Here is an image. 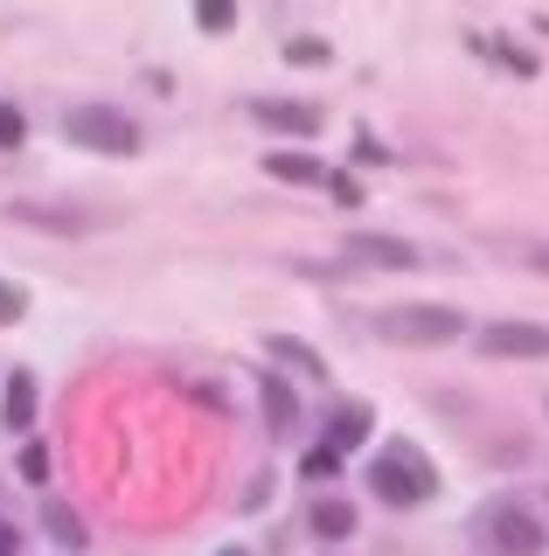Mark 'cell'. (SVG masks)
Instances as JSON below:
<instances>
[{"mask_svg":"<svg viewBox=\"0 0 549 556\" xmlns=\"http://www.w3.org/2000/svg\"><path fill=\"white\" fill-rule=\"evenodd\" d=\"M0 425H8V431H28V425H36V376H28V369H14V376H8V404H0Z\"/></svg>","mask_w":549,"mask_h":556,"instance_id":"30bf717a","label":"cell"},{"mask_svg":"<svg viewBox=\"0 0 549 556\" xmlns=\"http://www.w3.org/2000/svg\"><path fill=\"white\" fill-rule=\"evenodd\" d=\"M285 56H293V63H328V42H314V35H299V42L285 49Z\"/></svg>","mask_w":549,"mask_h":556,"instance_id":"44dd1931","label":"cell"},{"mask_svg":"<svg viewBox=\"0 0 549 556\" xmlns=\"http://www.w3.org/2000/svg\"><path fill=\"white\" fill-rule=\"evenodd\" d=\"M22 549V535H14V521H0V556H14Z\"/></svg>","mask_w":549,"mask_h":556,"instance_id":"603a6c76","label":"cell"},{"mask_svg":"<svg viewBox=\"0 0 549 556\" xmlns=\"http://www.w3.org/2000/svg\"><path fill=\"white\" fill-rule=\"evenodd\" d=\"M271 181H285V188H328V167L314 161V153H271Z\"/></svg>","mask_w":549,"mask_h":556,"instance_id":"7c38bea8","label":"cell"},{"mask_svg":"<svg viewBox=\"0 0 549 556\" xmlns=\"http://www.w3.org/2000/svg\"><path fill=\"white\" fill-rule=\"evenodd\" d=\"M375 334L404 341V348H445V341L467 334V313L438 306V300H410V306H383V313H375Z\"/></svg>","mask_w":549,"mask_h":556,"instance_id":"6da1fadb","label":"cell"},{"mask_svg":"<svg viewBox=\"0 0 549 556\" xmlns=\"http://www.w3.org/2000/svg\"><path fill=\"white\" fill-rule=\"evenodd\" d=\"M216 556H251V549H216Z\"/></svg>","mask_w":549,"mask_h":556,"instance_id":"cb8c5ba5","label":"cell"},{"mask_svg":"<svg viewBox=\"0 0 549 556\" xmlns=\"http://www.w3.org/2000/svg\"><path fill=\"white\" fill-rule=\"evenodd\" d=\"M432 486H438V473L410 445H383L369 459V494H383L390 508H418V501H432Z\"/></svg>","mask_w":549,"mask_h":556,"instance_id":"7a4b0ae2","label":"cell"},{"mask_svg":"<svg viewBox=\"0 0 549 556\" xmlns=\"http://www.w3.org/2000/svg\"><path fill=\"white\" fill-rule=\"evenodd\" d=\"M14 466H22L28 486H42L49 480V445H22V459H14Z\"/></svg>","mask_w":549,"mask_h":556,"instance_id":"ac0fdd59","label":"cell"},{"mask_svg":"<svg viewBox=\"0 0 549 556\" xmlns=\"http://www.w3.org/2000/svg\"><path fill=\"white\" fill-rule=\"evenodd\" d=\"M480 535L494 543V556H542V543H549V529L522 508V501H501V508L480 521Z\"/></svg>","mask_w":549,"mask_h":556,"instance_id":"277c9868","label":"cell"},{"mask_svg":"<svg viewBox=\"0 0 549 556\" xmlns=\"http://www.w3.org/2000/svg\"><path fill=\"white\" fill-rule=\"evenodd\" d=\"M22 313H28V292L0 278V327H14V320H22Z\"/></svg>","mask_w":549,"mask_h":556,"instance_id":"d6986e66","label":"cell"},{"mask_svg":"<svg viewBox=\"0 0 549 556\" xmlns=\"http://www.w3.org/2000/svg\"><path fill=\"white\" fill-rule=\"evenodd\" d=\"M265 417H271V425H293V390H285V382H265Z\"/></svg>","mask_w":549,"mask_h":556,"instance_id":"e0dca14e","label":"cell"},{"mask_svg":"<svg viewBox=\"0 0 549 556\" xmlns=\"http://www.w3.org/2000/svg\"><path fill=\"white\" fill-rule=\"evenodd\" d=\"M28 139V118H22V104H8L0 98V153H14Z\"/></svg>","mask_w":549,"mask_h":556,"instance_id":"2e32d148","label":"cell"},{"mask_svg":"<svg viewBox=\"0 0 549 556\" xmlns=\"http://www.w3.org/2000/svg\"><path fill=\"white\" fill-rule=\"evenodd\" d=\"M8 216L14 223H36V230H63V237H84V230H91V216H84V208H49V202H14Z\"/></svg>","mask_w":549,"mask_h":556,"instance_id":"ba28073f","label":"cell"},{"mask_svg":"<svg viewBox=\"0 0 549 556\" xmlns=\"http://www.w3.org/2000/svg\"><path fill=\"white\" fill-rule=\"evenodd\" d=\"M334 466H341V459H334V452H328V445H320V452H306V480H320V473H334Z\"/></svg>","mask_w":549,"mask_h":556,"instance_id":"7402d4cb","label":"cell"},{"mask_svg":"<svg viewBox=\"0 0 549 556\" xmlns=\"http://www.w3.org/2000/svg\"><path fill=\"white\" fill-rule=\"evenodd\" d=\"M271 355H279V362H293V369H299V376H314V382L328 376V362H320L314 348H299L293 334H271Z\"/></svg>","mask_w":549,"mask_h":556,"instance_id":"5bb4252c","label":"cell"},{"mask_svg":"<svg viewBox=\"0 0 549 556\" xmlns=\"http://www.w3.org/2000/svg\"><path fill=\"white\" fill-rule=\"evenodd\" d=\"M314 535H320V543L355 535V508H348V501H320V508H314Z\"/></svg>","mask_w":549,"mask_h":556,"instance_id":"4fadbf2b","label":"cell"},{"mask_svg":"<svg viewBox=\"0 0 549 556\" xmlns=\"http://www.w3.org/2000/svg\"><path fill=\"white\" fill-rule=\"evenodd\" d=\"M494 56H501L514 77H536V56H528V49H514V42H494Z\"/></svg>","mask_w":549,"mask_h":556,"instance_id":"ffe728a7","label":"cell"},{"mask_svg":"<svg viewBox=\"0 0 549 556\" xmlns=\"http://www.w3.org/2000/svg\"><path fill=\"white\" fill-rule=\"evenodd\" d=\"M195 28L202 35H230L237 28V0H195Z\"/></svg>","mask_w":549,"mask_h":556,"instance_id":"9a60e30c","label":"cell"},{"mask_svg":"<svg viewBox=\"0 0 549 556\" xmlns=\"http://www.w3.org/2000/svg\"><path fill=\"white\" fill-rule=\"evenodd\" d=\"M369 425H375L369 404H341V410H334V425H328V452H334V459H341V452H355V445L369 439Z\"/></svg>","mask_w":549,"mask_h":556,"instance_id":"8fae6325","label":"cell"},{"mask_svg":"<svg viewBox=\"0 0 549 556\" xmlns=\"http://www.w3.org/2000/svg\"><path fill=\"white\" fill-rule=\"evenodd\" d=\"M480 355H487V362H542L549 355V327H536V320H494V327H480Z\"/></svg>","mask_w":549,"mask_h":556,"instance_id":"5b68a950","label":"cell"},{"mask_svg":"<svg viewBox=\"0 0 549 556\" xmlns=\"http://www.w3.org/2000/svg\"><path fill=\"white\" fill-rule=\"evenodd\" d=\"M251 118L265 132H285V139H314L320 132V112H314V104H299V98H265V104H251Z\"/></svg>","mask_w":549,"mask_h":556,"instance_id":"52a82bcc","label":"cell"},{"mask_svg":"<svg viewBox=\"0 0 549 556\" xmlns=\"http://www.w3.org/2000/svg\"><path fill=\"white\" fill-rule=\"evenodd\" d=\"M348 257L355 265H375V271H418L424 251L404 237H375V230H348Z\"/></svg>","mask_w":549,"mask_h":556,"instance_id":"8992f818","label":"cell"},{"mask_svg":"<svg viewBox=\"0 0 549 556\" xmlns=\"http://www.w3.org/2000/svg\"><path fill=\"white\" fill-rule=\"evenodd\" d=\"M42 529L56 535V549H71V556L91 543V529H84V515L71 508V501H42Z\"/></svg>","mask_w":549,"mask_h":556,"instance_id":"9c48e42d","label":"cell"},{"mask_svg":"<svg viewBox=\"0 0 549 556\" xmlns=\"http://www.w3.org/2000/svg\"><path fill=\"white\" fill-rule=\"evenodd\" d=\"M63 132H71L84 153H140V126H132L126 112H112V104H77V112H63Z\"/></svg>","mask_w":549,"mask_h":556,"instance_id":"3957f363","label":"cell"}]
</instances>
